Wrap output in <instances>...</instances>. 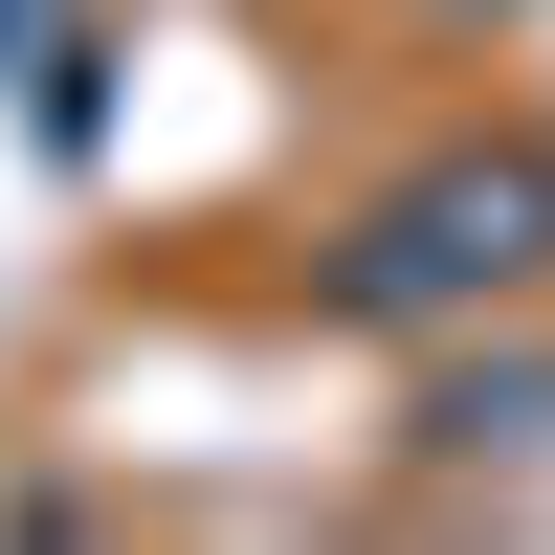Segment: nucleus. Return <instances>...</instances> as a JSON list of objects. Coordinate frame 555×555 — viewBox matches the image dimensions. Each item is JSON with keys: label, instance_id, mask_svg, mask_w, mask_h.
Wrapping results in <instances>:
<instances>
[{"label": "nucleus", "instance_id": "obj_1", "mask_svg": "<svg viewBox=\"0 0 555 555\" xmlns=\"http://www.w3.org/2000/svg\"><path fill=\"white\" fill-rule=\"evenodd\" d=\"M533 267H555V156H444V178H400L334 245V311L356 334H423V311H489Z\"/></svg>", "mask_w": 555, "mask_h": 555}, {"label": "nucleus", "instance_id": "obj_3", "mask_svg": "<svg viewBox=\"0 0 555 555\" xmlns=\"http://www.w3.org/2000/svg\"><path fill=\"white\" fill-rule=\"evenodd\" d=\"M0 44H23V67H44V44H67V0H0Z\"/></svg>", "mask_w": 555, "mask_h": 555}, {"label": "nucleus", "instance_id": "obj_2", "mask_svg": "<svg viewBox=\"0 0 555 555\" xmlns=\"http://www.w3.org/2000/svg\"><path fill=\"white\" fill-rule=\"evenodd\" d=\"M423 444H444V467H512V444H555V356H444V378H423Z\"/></svg>", "mask_w": 555, "mask_h": 555}]
</instances>
